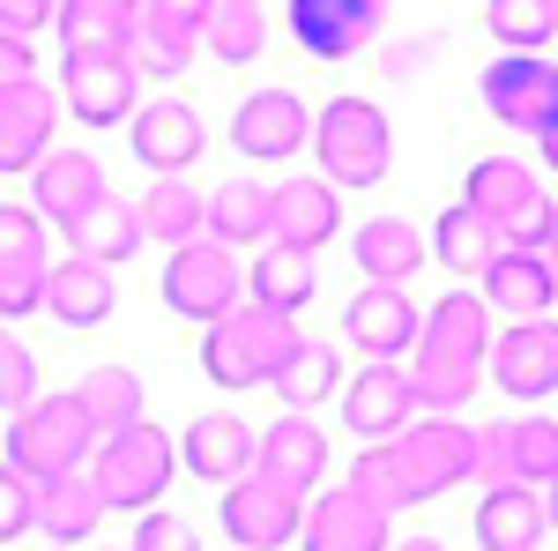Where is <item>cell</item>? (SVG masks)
<instances>
[{
    "label": "cell",
    "instance_id": "obj_1",
    "mask_svg": "<svg viewBox=\"0 0 558 551\" xmlns=\"http://www.w3.org/2000/svg\"><path fill=\"white\" fill-rule=\"evenodd\" d=\"M492 306L476 291H447L417 328L410 350V387H417V410L425 418H454L476 387L492 381Z\"/></svg>",
    "mask_w": 558,
    "mask_h": 551
},
{
    "label": "cell",
    "instance_id": "obj_2",
    "mask_svg": "<svg viewBox=\"0 0 558 551\" xmlns=\"http://www.w3.org/2000/svg\"><path fill=\"white\" fill-rule=\"evenodd\" d=\"M172 477H179V440L157 432L149 418L128 424V432H112V440H97V455H89V484H97L105 514L120 507V514L142 522V507H157V500L172 492Z\"/></svg>",
    "mask_w": 558,
    "mask_h": 551
},
{
    "label": "cell",
    "instance_id": "obj_3",
    "mask_svg": "<svg viewBox=\"0 0 558 551\" xmlns=\"http://www.w3.org/2000/svg\"><path fill=\"white\" fill-rule=\"evenodd\" d=\"M291 350H299V321L246 298L239 313H223L216 328H202V373L216 387H268Z\"/></svg>",
    "mask_w": 558,
    "mask_h": 551
},
{
    "label": "cell",
    "instance_id": "obj_4",
    "mask_svg": "<svg viewBox=\"0 0 558 551\" xmlns=\"http://www.w3.org/2000/svg\"><path fill=\"white\" fill-rule=\"evenodd\" d=\"M313 157H320V179L350 194V187H380L387 165H395V128L373 97H336L320 105L313 120Z\"/></svg>",
    "mask_w": 558,
    "mask_h": 551
},
{
    "label": "cell",
    "instance_id": "obj_5",
    "mask_svg": "<svg viewBox=\"0 0 558 551\" xmlns=\"http://www.w3.org/2000/svg\"><path fill=\"white\" fill-rule=\"evenodd\" d=\"M8 455L0 463L23 469L31 484H52V477H75L83 455H97V424L75 395H38L23 418H8V440H0Z\"/></svg>",
    "mask_w": 558,
    "mask_h": 551
},
{
    "label": "cell",
    "instance_id": "obj_6",
    "mask_svg": "<svg viewBox=\"0 0 558 551\" xmlns=\"http://www.w3.org/2000/svg\"><path fill=\"white\" fill-rule=\"evenodd\" d=\"M165 306L179 321H194V328H216L223 313L246 306V261L231 247H216L209 231L172 247V261H165Z\"/></svg>",
    "mask_w": 558,
    "mask_h": 551
},
{
    "label": "cell",
    "instance_id": "obj_7",
    "mask_svg": "<svg viewBox=\"0 0 558 551\" xmlns=\"http://www.w3.org/2000/svg\"><path fill=\"white\" fill-rule=\"evenodd\" d=\"M387 463H395V477H402L410 507H417V500H439V492H454V484L476 477V424L417 418L402 440H387Z\"/></svg>",
    "mask_w": 558,
    "mask_h": 551
},
{
    "label": "cell",
    "instance_id": "obj_8",
    "mask_svg": "<svg viewBox=\"0 0 558 551\" xmlns=\"http://www.w3.org/2000/svg\"><path fill=\"white\" fill-rule=\"evenodd\" d=\"M484 112L499 120V128L514 134H558V68L544 52H499L492 68H484Z\"/></svg>",
    "mask_w": 558,
    "mask_h": 551
},
{
    "label": "cell",
    "instance_id": "obj_9",
    "mask_svg": "<svg viewBox=\"0 0 558 551\" xmlns=\"http://www.w3.org/2000/svg\"><path fill=\"white\" fill-rule=\"evenodd\" d=\"M223 537H231V551H283L299 544L305 529V492H291V484H276V477H239V484H223Z\"/></svg>",
    "mask_w": 558,
    "mask_h": 551
},
{
    "label": "cell",
    "instance_id": "obj_10",
    "mask_svg": "<svg viewBox=\"0 0 558 551\" xmlns=\"http://www.w3.org/2000/svg\"><path fill=\"white\" fill-rule=\"evenodd\" d=\"M476 477H484V492L492 484H551L558 477V418H492L476 432Z\"/></svg>",
    "mask_w": 558,
    "mask_h": 551
},
{
    "label": "cell",
    "instance_id": "obj_11",
    "mask_svg": "<svg viewBox=\"0 0 558 551\" xmlns=\"http://www.w3.org/2000/svg\"><path fill=\"white\" fill-rule=\"evenodd\" d=\"M60 105L83 120V128H128L134 112V97H142V75H134V60L128 52H68L60 60Z\"/></svg>",
    "mask_w": 558,
    "mask_h": 551
},
{
    "label": "cell",
    "instance_id": "obj_12",
    "mask_svg": "<svg viewBox=\"0 0 558 551\" xmlns=\"http://www.w3.org/2000/svg\"><path fill=\"white\" fill-rule=\"evenodd\" d=\"M231 149L254 157V165H283V157L313 149V112H305V97H291V89H254V97H239V112H231Z\"/></svg>",
    "mask_w": 558,
    "mask_h": 551
},
{
    "label": "cell",
    "instance_id": "obj_13",
    "mask_svg": "<svg viewBox=\"0 0 558 551\" xmlns=\"http://www.w3.org/2000/svg\"><path fill=\"white\" fill-rule=\"evenodd\" d=\"M128 142L134 165H149L157 179H186V165H202V149H209V128L186 97H149L128 120Z\"/></svg>",
    "mask_w": 558,
    "mask_h": 551
},
{
    "label": "cell",
    "instance_id": "obj_14",
    "mask_svg": "<svg viewBox=\"0 0 558 551\" xmlns=\"http://www.w3.org/2000/svg\"><path fill=\"white\" fill-rule=\"evenodd\" d=\"M417 328H425V313H417V298L402 291V284H365V291L343 306V336L365 350V366L410 358V350H417Z\"/></svg>",
    "mask_w": 558,
    "mask_h": 551
},
{
    "label": "cell",
    "instance_id": "obj_15",
    "mask_svg": "<svg viewBox=\"0 0 558 551\" xmlns=\"http://www.w3.org/2000/svg\"><path fill=\"white\" fill-rule=\"evenodd\" d=\"M387 31V0H291V38L313 60H357Z\"/></svg>",
    "mask_w": 558,
    "mask_h": 551
},
{
    "label": "cell",
    "instance_id": "obj_16",
    "mask_svg": "<svg viewBox=\"0 0 558 551\" xmlns=\"http://www.w3.org/2000/svg\"><path fill=\"white\" fill-rule=\"evenodd\" d=\"M417 418H425V410H417L410 366H365L357 381H343V424L357 432V440L387 447V440H402Z\"/></svg>",
    "mask_w": 558,
    "mask_h": 551
},
{
    "label": "cell",
    "instance_id": "obj_17",
    "mask_svg": "<svg viewBox=\"0 0 558 551\" xmlns=\"http://www.w3.org/2000/svg\"><path fill=\"white\" fill-rule=\"evenodd\" d=\"M492 387L514 403L558 395V321H514L492 336Z\"/></svg>",
    "mask_w": 558,
    "mask_h": 551
},
{
    "label": "cell",
    "instance_id": "obj_18",
    "mask_svg": "<svg viewBox=\"0 0 558 551\" xmlns=\"http://www.w3.org/2000/svg\"><path fill=\"white\" fill-rule=\"evenodd\" d=\"M179 469H194L202 484H239L260 469V432L231 410H202L179 432Z\"/></svg>",
    "mask_w": 558,
    "mask_h": 551
},
{
    "label": "cell",
    "instance_id": "obj_19",
    "mask_svg": "<svg viewBox=\"0 0 558 551\" xmlns=\"http://www.w3.org/2000/svg\"><path fill=\"white\" fill-rule=\"evenodd\" d=\"M336 231H343V194L328 179H283L276 187V202H268V247L313 261Z\"/></svg>",
    "mask_w": 558,
    "mask_h": 551
},
{
    "label": "cell",
    "instance_id": "obj_20",
    "mask_svg": "<svg viewBox=\"0 0 558 551\" xmlns=\"http://www.w3.org/2000/svg\"><path fill=\"white\" fill-rule=\"evenodd\" d=\"M97 202H112V187H105V165L89 157V149H52L38 171H31V209L45 216V224H75V216H89Z\"/></svg>",
    "mask_w": 558,
    "mask_h": 551
},
{
    "label": "cell",
    "instance_id": "obj_21",
    "mask_svg": "<svg viewBox=\"0 0 558 551\" xmlns=\"http://www.w3.org/2000/svg\"><path fill=\"white\" fill-rule=\"evenodd\" d=\"M52 120H60V97L52 83H15L0 89V171H38L52 157Z\"/></svg>",
    "mask_w": 558,
    "mask_h": 551
},
{
    "label": "cell",
    "instance_id": "obj_22",
    "mask_svg": "<svg viewBox=\"0 0 558 551\" xmlns=\"http://www.w3.org/2000/svg\"><path fill=\"white\" fill-rule=\"evenodd\" d=\"M305 551H395L387 537V514H373L357 492H320L313 507H305V529H299Z\"/></svg>",
    "mask_w": 558,
    "mask_h": 551
},
{
    "label": "cell",
    "instance_id": "obj_23",
    "mask_svg": "<svg viewBox=\"0 0 558 551\" xmlns=\"http://www.w3.org/2000/svg\"><path fill=\"white\" fill-rule=\"evenodd\" d=\"M112 306H120V276H112V268H97V261H83V254L52 261V276H45V313H52L60 328H97V321H112Z\"/></svg>",
    "mask_w": 558,
    "mask_h": 551
},
{
    "label": "cell",
    "instance_id": "obj_24",
    "mask_svg": "<svg viewBox=\"0 0 558 551\" xmlns=\"http://www.w3.org/2000/svg\"><path fill=\"white\" fill-rule=\"evenodd\" d=\"M476 298H484L492 313H514V321H551L558 276H551L544 254H514V247H507V254L476 276Z\"/></svg>",
    "mask_w": 558,
    "mask_h": 551
},
{
    "label": "cell",
    "instance_id": "obj_25",
    "mask_svg": "<svg viewBox=\"0 0 558 551\" xmlns=\"http://www.w3.org/2000/svg\"><path fill=\"white\" fill-rule=\"evenodd\" d=\"M551 529V507L536 484H492L476 500V544L484 551H536Z\"/></svg>",
    "mask_w": 558,
    "mask_h": 551
},
{
    "label": "cell",
    "instance_id": "obj_26",
    "mask_svg": "<svg viewBox=\"0 0 558 551\" xmlns=\"http://www.w3.org/2000/svg\"><path fill=\"white\" fill-rule=\"evenodd\" d=\"M320 469H328V432L313 418H283L260 432V477H276V484H291V492H320Z\"/></svg>",
    "mask_w": 558,
    "mask_h": 551
},
{
    "label": "cell",
    "instance_id": "obj_27",
    "mask_svg": "<svg viewBox=\"0 0 558 551\" xmlns=\"http://www.w3.org/2000/svg\"><path fill=\"white\" fill-rule=\"evenodd\" d=\"M350 254H357V268H365V284H410V276L425 268L432 239L410 224V216H373V224H357Z\"/></svg>",
    "mask_w": 558,
    "mask_h": 551
},
{
    "label": "cell",
    "instance_id": "obj_28",
    "mask_svg": "<svg viewBox=\"0 0 558 551\" xmlns=\"http://www.w3.org/2000/svg\"><path fill=\"white\" fill-rule=\"evenodd\" d=\"M97 522H105V500H97V484H89V469L75 477H52L38 484V537H52V551H75L97 537Z\"/></svg>",
    "mask_w": 558,
    "mask_h": 551
},
{
    "label": "cell",
    "instance_id": "obj_29",
    "mask_svg": "<svg viewBox=\"0 0 558 551\" xmlns=\"http://www.w3.org/2000/svg\"><path fill=\"white\" fill-rule=\"evenodd\" d=\"M134 23H142V0H60L52 15L68 52H128Z\"/></svg>",
    "mask_w": 558,
    "mask_h": 551
},
{
    "label": "cell",
    "instance_id": "obj_30",
    "mask_svg": "<svg viewBox=\"0 0 558 551\" xmlns=\"http://www.w3.org/2000/svg\"><path fill=\"white\" fill-rule=\"evenodd\" d=\"M276 395H283V410L291 418H313L336 387H343V358H336V343H320V336H299V350L276 366Z\"/></svg>",
    "mask_w": 558,
    "mask_h": 551
},
{
    "label": "cell",
    "instance_id": "obj_31",
    "mask_svg": "<svg viewBox=\"0 0 558 551\" xmlns=\"http://www.w3.org/2000/svg\"><path fill=\"white\" fill-rule=\"evenodd\" d=\"M68 254H83V261H97V268H120V261H134L142 254V209L134 202H97L89 216H75L68 224Z\"/></svg>",
    "mask_w": 558,
    "mask_h": 551
},
{
    "label": "cell",
    "instance_id": "obj_32",
    "mask_svg": "<svg viewBox=\"0 0 558 551\" xmlns=\"http://www.w3.org/2000/svg\"><path fill=\"white\" fill-rule=\"evenodd\" d=\"M268 202H276V187H260V179H223L209 187V239L216 247H268Z\"/></svg>",
    "mask_w": 558,
    "mask_h": 551
},
{
    "label": "cell",
    "instance_id": "obj_33",
    "mask_svg": "<svg viewBox=\"0 0 558 551\" xmlns=\"http://www.w3.org/2000/svg\"><path fill=\"white\" fill-rule=\"evenodd\" d=\"M134 209H142V239H165V247H186L209 231V194L194 179H149Z\"/></svg>",
    "mask_w": 558,
    "mask_h": 551
},
{
    "label": "cell",
    "instance_id": "obj_34",
    "mask_svg": "<svg viewBox=\"0 0 558 551\" xmlns=\"http://www.w3.org/2000/svg\"><path fill=\"white\" fill-rule=\"evenodd\" d=\"M432 247H439V268H454V276H484L492 261L507 254V247H499V224H492V216H476L470 202L439 209V224H432Z\"/></svg>",
    "mask_w": 558,
    "mask_h": 551
},
{
    "label": "cell",
    "instance_id": "obj_35",
    "mask_svg": "<svg viewBox=\"0 0 558 551\" xmlns=\"http://www.w3.org/2000/svg\"><path fill=\"white\" fill-rule=\"evenodd\" d=\"M536 194H544V187H536V171L521 165V157H484V165H470V179H462V202H470L476 216H492V224L521 216Z\"/></svg>",
    "mask_w": 558,
    "mask_h": 551
},
{
    "label": "cell",
    "instance_id": "obj_36",
    "mask_svg": "<svg viewBox=\"0 0 558 551\" xmlns=\"http://www.w3.org/2000/svg\"><path fill=\"white\" fill-rule=\"evenodd\" d=\"M75 403L89 410L97 440H112V432H128V424L149 418V410H142V373H128V366H89L83 381H75Z\"/></svg>",
    "mask_w": 558,
    "mask_h": 551
},
{
    "label": "cell",
    "instance_id": "obj_37",
    "mask_svg": "<svg viewBox=\"0 0 558 551\" xmlns=\"http://www.w3.org/2000/svg\"><path fill=\"white\" fill-rule=\"evenodd\" d=\"M246 298L268 306V313H291V321H299V306L313 298V261L283 254V247H260V261L246 268Z\"/></svg>",
    "mask_w": 558,
    "mask_h": 551
},
{
    "label": "cell",
    "instance_id": "obj_38",
    "mask_svg": "<svg viewBox=\"0 0 558 551\" xmlns=\"http://www.w3.org/2000/svg\"><path fill=\"white\" fill-rule=\"evenodd\" d=\"M194 52H202V38L179 31V23H157V15H142V23H134V45H128L134 75H157V83H179V75L194 68Z\"/></svg>",
    "mask_w": 558,
    "mask_h": 551
},
{
    "label": "cell",
    "instance_id": "obj_39",
    "mask_svg": "<svg viewBox=\"0 0 558 551\" xmlns=\"http://www.w3.org/2000/svg\"><path fill=\"white\" fill-rule=\"evenodd\" d=\"M484 31L507 52H544L558 38V0H484Z\"/></svg>",
    "mask_w": 558,
    "mask_h": 551
},
{
    "label": "cell",
    "instance_id": "obj_40",
    "mask_svg": "<svg viewBox=\"0 0 558 551\" xmlns=\"http://www.w3.org/2000/svg\"><path fill=\"white\" fill-rule=\"evenodd\" d=\"M260 38H268L260 0H216L209 31H202V45H209L223 68H246V60H260Z\"/></svg>",
    "mask_w": 558,
    "mask_h": 551
},
{
    "label": "cell",
    "instance_id": "obj_41",
    "mask_svg": "<svg viewBox=\"0 0 558 551\" xmlns=\"http://www.w3.org/2000/svg\"><path fill=\"white\" fill-rule=\"evenodd\" d=\"M0 268H52L45 216L23 209V202H0Z\"/></svg>",
    "mask_w": 558,
    "mask_h": 551
},
{
    "label": "cell",
    "instance_id": "obj_42",
    "mask_svg": "<svg viewBox=\"0 0 558 551\" xmlns=\"http://www.w3.org/2000/svg\"><path fill=\"white\" fill-rule=\"evenodd\" d=\"M38 395H45V381H38V358H31V343L15 336V328H0V410H8V418H23Z\"/></svg>",
    "mask_w": 558,
    "mask_h": 551
},
{
    "label": "cell",
    "instance_id": "obj_43",
    "mask_svg": "<svg viewBox=\"0 0 558 551\" xmlns=\"http://www.w3.org/2000/svg\"><path fill=\"white\" fill-rule=\"evenodd\" d=\"M350 492H357L373 514H402V507H410V492H402V477H395V463H387V447H357V463H350Z\"/></svg>",
    "mask_w": 558,
    "mask_h": 551
},
{
    "label": "cell",
    "instance_id": "obj_44",
    "mask_svg": "<svg viewBox=\"0 0 558 551\" xmlns=\"http://www.w3.org/2000/svg\"><path fill=\"white\" fill-rule=\"evenodd\" d=\"M23 529H38V484L0 463V544H15Z\"/></svg>",
    "mask_w": 558,
    "mask_h": 551
},
{
    "label": "cell",
    "instance_id": "obj_45",
    "mask_svg": "<svg viewBox=\"0 0 558 551\" xmlns=\"http://www.w3.org/2000/svg\"><path fill=\"white\" fill-rule=\"evenodd\" d=\"M558 239V209H551V194H536L521 216H507L499 224V247H514V254H544Z\"/></svg>",
    "mask_w": 558,
    "mask_h": 551
},
{
    "label": "cell",
    "instance_id": "obj_46",
    "mask_svg": "<svg viewBox=\"0 0 558 551\" xmlns=\"http://www.w3.org/2000/svg\"><path fill=\"white\" fill-rule=\"evenodd\" d=\"M128 551H202V537L179 522V514H165V507H149L142 522H134V544Z\"/></svg>",
    "mask_w": 558,
    "mask_h": 551
},
{
    "label": "cell",
    "instance_id": "obj_47",
    "mask_svg": "<svg viewBox=\"0 0 558 551\" xmlns=\"http://www.w3.org/2000/svg\"><path fill=\"white\" fill-rule=\"evenodd\" d=\"M60 0H0V31L8 38H31V31H52Z\"/></svg>",
    "mask_w": 558,
    "mask_h": 551
},
{
    "label": "cell",
    "instance_id": "obj_48",
    "mask_svg": "<svg viewBox=\"0 0 558 551\" xmlns=\"http://www.w3.org/2000/svg\"><path fill=\"white\" fill-rule=\"evenodd\" d=\"M142 15H157V23H179V31H209V15H216V0H142Z\"/></svg>",
    "mask_w": 558,
    "mask_h": 551
},
{
    "label": "cell",
    "instance_id": "obj_49",
    "mask_svg": "<svg viewBox=\"0 0 558 551\" xmlns=\"http://www.w3.org/2000/svg\"><path fill=\"white\" fill-rule=\"evenodd\" d=\"M31 75H38V52H31V38H8V31H0V89L31 83Z\"/></svg>",
    "mask_w": 558,
    "mask_h": 551
},
{
    "label": "cell",
    "instance_id": "obj_50",
    "mask_svg": "<svg viewBox=\"0 0 558 551\" xmlns=\"http://www.w3.org/2000/svg\"><path fill=\"white\" fill-rule=\"evenodd\" d=\"M395 551H447V544H439V537H402Z\"/></svg>",
    "mask_w": 558,
    "mask_h": 551
},
{
    "label": "cell",
    "instance_id": "obj_51",
    "mask_svg": "<svg viewBox=\"0 0 558 551\" xmlns=\"http://www.w3.org/2000/svg\"><path fill=\"white\" fill-rule=\"evenodd\" d=\"M544 165H551V171H558V134H544Z\"/></svg>",
    "mask_w": 558,
    "mask_h": 551
},
{
    "label": "cell",
    "instance_id": "obj_52",
    "mask_svg": "<svg viewBox=\"0 0 558 551\" xmlns=\"http://www.w3.org/2000/svg\"><path fill=\"white\" fill-rule=\"evenodd\" d=\"M544 507H551V522H558V477H551V484H544Z\"/></svg>",
    "mask_w": 558,
    "mask_h": 551
},
{
    "label": "cell",
    "instance_id": "obj_53",
    "mask_svg": "<svg viewBox=\"0 0 558 551\" xmlns=\"http://www.w3.org/2000/svg\"><path fill=\"white\" fill-rule=\"evenodd\" d=\"M544 261H551V276H558V239H551V247H544Z\"/></svg>",
    "mask_w": 558,
    "mask_h": 551
}]
</instances>
